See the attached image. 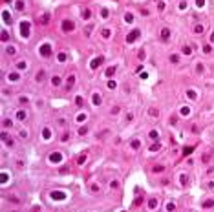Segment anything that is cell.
I'll return each mask as SVG.
<instances>
[{"mask_svg": "<svg viewBox=\"0 0 214 212\" xmlns=\"http://www.w3.org/2000/svg\"><path fill=\"white\" fill-rule=\"evenodd\" d=\"M194 31H196V33H201V31H203V28H201V26H196V28H194Z\"/></svg>", "mask_w": 214, "mask_h": 212, "instance_id": "6da1fadb", "label": "cell"}, {"mask_svg": "<svg viewBox=\"0 0 214 212\" xmlns=\"http://www.w3.org/2000/svg\"><path fill=\"white\" fill-rule=\"evenodd\" d=\"M163 38H169V29H163Z\"/></svg>", "mask_w": 214, "mask_h": 212, "instance_id": "7a4b0ae2", "label": "cell"}]
</instances>
